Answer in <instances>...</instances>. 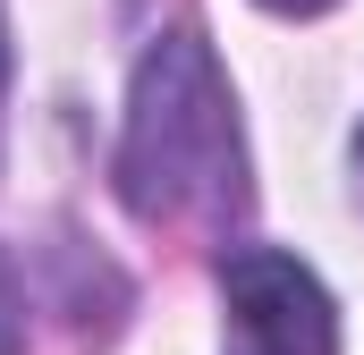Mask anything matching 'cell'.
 I'll list each match as a JSON object with an SVG mask.
<instances>
[{
    "label": "cell",
    "instance_id": "6da1fadb",
    "mask_svg": "<svg viewBox=\"0 0 364 355\" xmlns=\"http://www.w3.org/2000/svg\"><path fill=\"white\" fill-rule=\"evenodd\" d=\"M119 203L153 229H229L246 212V136L237 93L220 77L212 43L178 26L136 60L127 119H119Z\"/></svg>",
    "mask_w": 364,
    "mask_h": 355
},
{
    "label": "cell",
    "instance_id": "277c9868",
    "mask_svg": "<svg viewBox=\"0 0 364 355\" xmlns=\"http://www.w3.org/2000/svg\"><path fill=\"white\" fill-rule=\"evenodd\" d=\"M272 17H322V9H339V0H263Z\"/></svg>",
    "mask_w": 364,
    "mask_h": 355
},
{
    "label": "cell",
    "instance_id": "7a4b0ae2",
    "mask_svg": "<svg viewBox=\"0 0 364 355\" xmlns=\"http://www.w3.org/2000/svg\"><path fill=\"white\" fill-rule=\"evenodd\" d=\"M220 296L237 313V339L255 355H339V305L314 271L279 246H229Z\"/></svg>",
    "mask_w": 364,
    "mask_h": 355
},
{
    "label": "cell",
    "instance_id": "5b68a950",
    "mask_svg": "<svg viewBox=\"0 0 364 355\" xmlns=\"http://www.w3.org/2000/svg\"><path fill=\"white\" fill-rule=\"evenodd\" d=\"M9 77H17V43H9V9H0V93H9Z\"/></svg>",
    "mask_w": 364,
    "mask_h": 355
},
{
    "label": "cell",
    "instance_id": "8992f818",
    "mask_svg": "<svg viewBox=\"0 0 364 355\" xmlns=\"http://www.w3.org/2000/svg\"><path fill=\"white\" fill-rule=\"evenodd\" d=\"M348 170H356V195H364V127H356V144H348Z\"/></svg>",
    "mask_w": 364,
    "mask_h": 355
},
{
    "label": "cell",
    "instance_id": "3957f363",
    "mask_svg": "<svg viewBox=\"0 0 364 355\" xmlns=\"http://www.w3.org/2000/svg\"><path fill=\"white\" fill-rule=\"evenodd\" d=\"M0 355H26V271L0 254Z\"/></svg>",
    "mask_w": 364,
    "mask_h": 355
}]
</instances>
